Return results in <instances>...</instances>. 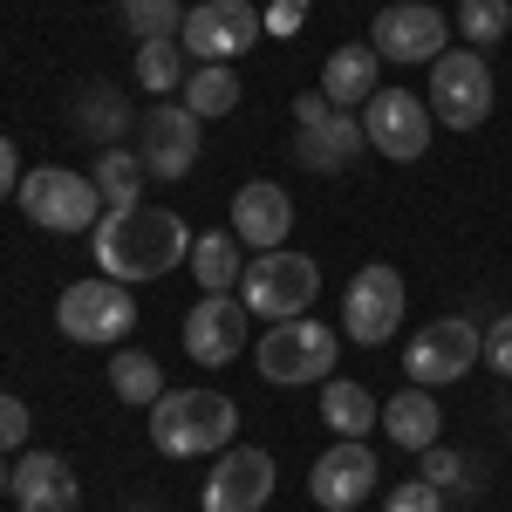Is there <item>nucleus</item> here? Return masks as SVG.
<instances>
[{"mask_svg":"<svg viewBox=\"0 0 512 512\" xmlns=\"http://www.w3.org/2000/svg\"><path fill=\"white\" fill-rule=\"evenodd\" d=\"M192 239L198 233H185V219L164 205H123V212H103V226H96V267L137 287V280H158L178 260H192Z\"/></svg>","mask_w":512,"mask_h":512,"instance_id":"f257e3e1","label":"nucleus"},{"mask_svg":"<svg viewBox=\"0 0 512 512\" xmlns=\"http://www.w3.org/2000/svg\"><path fill=\"white\" fill-rule=\"evenodd\" d=\"M239 431V410L226 390H164L151 403V444L164 458H205L226 451Z\"/></svg>","mask_w":512,"mask_h":512,"instance_id":"f03ea898","label":"nucleus"},{"mask_svg":"<svg viewBox=\"0 0 512 512\" xmlns=\"http://www.w3.org/2000/svg\"><path fill=\"white\" fill-rule=\"evenodd\" d=\"M21 212L35 219L41 233H96L110 205L96 192V178H82L69 164H35L21 178Z\"/></svg>","mask_w":512,"mask_h":512,"instance_id":"7ed1b4c3","label":"nucleus"},{"mask_svg":"<svg viewBox=\"0 0 512 512\" xmlns=\"http://www.w3.org/2000/svg\"><path fill=\"white\" fill-rule=\"evenodd\" d=\"M335 355H342V335H335L328 321L294 315V321H274V328L260 335L253 362H260V376H267V383L294 390V383H328Z\"/></svg>","mask_w":512,"mask_h":512,"instance_id":"20e7f679","label":"nucleus"},{"mask_svg":"<svg viewBox=\"0 0 512 512\" xmlns=\"http://www.w3.org/2000/svg\"><path fill=\"white\" fill-rule=\"evenodd\" d=\"M321 294V267L308 253H260V260H246V274H239V301H246V315H267V321H294L308 315Z\"/></svg>","mask_w":512,"mask_h":512,"instance_id":"39448f33","label":"nucleus"},{"mask_svg":"<svg viewBox=\"0 0 512 512\" xmlns=\"http://www.w3.org/2000/svg\"><path fill=\"white\" fill-rule=\"evenodd\" d=\"M55 328H62L69 342L110 349V342H123V335L137 328V301H130V287L110 280V274L76 280V287H62V301H55Z\"/></svg>","mask_w":512,"mask_h":512,"instance_id":"423d86ee","label":"nucleus"},{"mask_svg":"<svg viewBox=\"0 0 512 512\" xmlns=\"http://www.w3.org/2000/svg\"><path fill=\"white\" fill-rule=\"evenodd\" d=\"M431 123L444 130H478V123L492 117V69H485V55L478 48H444L431 62Z\"/></svg>","mask_w":512,"mask_h":512,"instance_id":"0eeeda50","label":"nucleus"},{"mask_svg":"<svg viewBox=\"0 0 512 512\" xmlns=\"http://www.w3.org/2000/svg\"><path fill=\"white\" fill-rule=\"evenodd\" d=\"M369 137H362V117L355 110H335L321 89H308V96H294V158L308 164V171H349L355 151H362Z\"/></svg>","mask_w":512,"mask_h":512,"instance_id":"6e6552de","label":"nucleus"},{"mask_svg":"<svg viewBox=\"0 0 512 512\" xmlns=\"http://www.w3.org/2000/svg\"><path fill=\"white\" fill-rule=\"evenodd\" d=\"M342 328H349L355 349H383L396 328H403V274L390 260H369L342 294Z\"/></svg>","mask_w":512,"mask_h":512,"instance_id":"1a4fd4ad","label":"nucleus"},{"mask_svg":"<svg viewBox=\"0 0 512 512\" xmlns=\"http://www.w3.org/2000/svg\"><path fill=\"white\" fill-rule=\"evenodd\" d=\"M444 41H451V21L437 7H424V0H396V7H383L369 21V48L383 62H396V69H431L444 55Z\"/></svg>","mask_w":512,"mask_h":512,"instance_id":"9d476101","label":"nucleus"},{"mask_svg":"<svg viewBox=\"0 0 512 512\" xmlns=\"http://www.w3.org/2000/svg\"><path fill=\"white\" fill-rule=\"evenodd\" d=\"M485 355V328H472L465 315H437L410 335V383L437 390V383H458L465 369H478Z\"/></svg>","mask_w":512,"mask_h":512,"instance_id":"9b49d317","label":"nucleus"},{"mask_svg":"<svg viewBox=\"0 0 512 512\" xmlns=\"http://www.w3.org/2000/svg\"><path fill=\"white\" fill-rule=\"evenodd\" d=\"M362 137H369V151H383V158L417 164L431 151V103L410 96V89H376V96L362 103Z\"/></svg>","mask_w":512,"mask_h":512,"instance_id":"f8f14e48","label":"nucleus"},{"mask_svg":"<svg viewBox=\"0 0 512 512\" xmlns=\"http://www.w3.org/2000/svg\"><path fill=\"white\" fill-rule=\"evenodd\" d=\"M178 35H185V55H198V62H239L253 41L267 35V21L246 0H198Z\"/></svg>","mask_w":512,"mask_h":512,"instance_id":"ddd939ff","label":"nucleus"},{"mask_svg":"<svg viewBox=\"0 0 512 512\" xmlns=\"http://www.w3.org/2000/svg\"><path fill=\"white\" fill-rule=\"evenodd\" d=\"M137 158H144L151 178L178 185V178L198 164V117L185 110V103H151L144 123H137Z\"/></svg>","mask_w":512,"mask_h":512,"instance_id":"4468645a","label":"nucleus"},{"mask_svg":"<svg viewBox=\"0 0 512 512\" xmlns=\"http://www.w3.org/2000/svg\"><path fill=\"white\" fill-rule=\"evenodd\" d=\"M274 499V458L260 444H226L205 478V512H267Z\"/></svg>","mask_w":512,"mask_h":512,"instance_id":"2eb2a0df","label":"nucleus"},{"mask_svg":"<svg viewBox=\"0 0 512 512\" xmlns=\"http://www.w3.org/2000/svg\"><path fill=\"white\" fill-rule=\"evenodd\" d=\"M376 478H383L376 472V451L362 437H335V451H321L315 472H308V492H315L321 512H349L376 492Z\"/></svg>","mask_w":512,"mask_h":512,"instance_id":"dca6fc26","label":"nucleus"},{"mask_svg":"<svg viewBox=\"0 0 512 512\" xmlns=\"http://www.w3.org/2000/svg\"><path fill=\"white\" fill-rule=\"evenodd\" d=\"M246 301L233 294H205L192 315H185V355H192L198 369H219V362H239L246 349Z\"/></svg>","mask_w":512,"mask_h":512,"instance_id":"f3484780","label":"nucleus"},{"mask_svg":"<svg viewBox=\"0 0 512 512\" xmlns=\"http://www.w3.org/2000/svg\"><path fill=\"white\" fill-rule=\"evenodd\" d=\"M287 233H294V198L280 192L274 178L239 185V198H233V239H239V246L274 253V246H287Z\"/></svg>","mask_w":512,"mask_h":512,"instance_id":"a211bd4d","label":"nucleus"},{"mask_svg":"<svg viewBox=\"0 0 512 512\" xmlns=\"http://www.w3.org/2000/svg\"><path fill=\"white\" fill-rule=\"evenodd\" d=\"M14 506L21 512H76L82 506V485H76V465L55 458V451H28L14 465Z\"/></svg>","mask_w":512,"mask_h":512,"instance_id":"6ab92c4d","label":"nucleus"},{"mask_svg":"<svg viewBox=\"0 0 512 512\" xmlns=\"http://www.w3.org/2000/svg\"><path fill=\"white\" fill-rule=\"evenodd\" d=\"M376 69H383V55H376L369 41H349V48H335V55L321 62V96H328L335 110H355V103L376 96Z\"/></svg>","mask_w":512,"mask_h":512,"instance_id":"aec40b11","label":"nucleus"},{"mask_svg":"<svg viewBox=\"0 0 512 512\" xmlns=\"http://www.w3.org/2000/svg\"><path fill=\"white\" fill-rule=\"evenodd\" d=\"M437 424H444V417H437V396L417 390V383H410V390H396L390 403H383V431H390L396 451H431Z\"/></svg>","mask_w":512,"mask_h":512,"instance_id":"412c9836","label":"nucleus"},{"mask_svg":"<svg viewBox=\"0 0 512 512\" xmlns=\"http://www.w3.org/2000/svg\"><path fill=\"white\" fill-rule=\"evenodd\" d=\"M321 424H328L335 437H369L376 424H383V410H376V396L362 390V383L328 376V383H321Z\"/></svg>","mask_w":512,"mask_h":512,"instance_id":"4be33fe9","label":"nucleus"},{"mask_svg":"<svg viewBox=\"0 0 512 512\" xmlns=\"http://www.w3.org/2000/svg\"><path fill=\"white\" fill-rule=\"evenodd\" d=\"M89 178H96L103 205H110V212H123V205H144V178H151V171H144V158H137V151L110 144V151H96V171H89Z\"/></svg>","mask_w":512,"mask_h":512,"instance_id":"5701e85b","label":"nucleus"},{"mask_svg":"<svg viewBox=\"0 0 512 512\" xmlns=\"http://www.w3.org/2000/svg\"><path fill=\"white\" fill-rule=\"evenodd\" d=\"M192 274L205 294H233L239 287V239L233 233H198L192 239Z\"/></svg>","mask_w":512,"mask_h":512,"instance_id":"b1692460","label":"nucleus"},{"mask_svg":"<svg viewBox=\"0 0 512 512\" xmlns=\"http://www.w3.org/2000/svg\"><path fill=\"white\" fill-rule=\"evenodd\" d=\"M76 123L110 151V144H123V130H130V103H123L110 82H96V89H82V96H76Z\"/></svg>","mask_w":512,"mask_h":512,"instance_id":"393cba45","label":"nucleus"},{"mask_svg":"<svg viewBox=\"0 0 512 512\" xmlns=\"http://www.w3.org/2000/svg\"><path fill=\"white\" fill-rule=\"evenodd\" d=\"M185 110H192L198 123H205V117H226V110H239V76L226 69V62H205L198 76H185Z\"/></svg>","mask_w":512,"mask_h":512,"instance_id":"a878e982","label":"nucleus"},{"mask_svg":"<svg viewBox=\"0 0 512 512\" xmlns=\"http://www.w3.org/2000/svg\"><path fill=\"white\" fill-rule=\"evenodd\" d=\"M110 390L123 396V403H158L164 396V369H158V355H144V349H123V355H110Z\"/></svg>","mask_w":512,"mask_h":512,"instance_id":"bb28decb","label":"nucleus"},{"mask_svg":"<svg viewBox=\"0 0 512 512\" xmlns=\"http://www.w3.org/2000/svg\"><path fill=\"white\" fill-rule=\"evenodd\" d=\"M137 89H151V96L185 89V41H144L137 48Z\"/></svg>","mask_w":512,"mask_h":512,"instance_id":"cd10ccee","label":"nucleus"},{"mask_svg":"<svg viewBox=\"0 0 512 512\" xmlns=\"http://www.w3.org/2000/svg\"><path fill=\"white\" fill-rule=\"evenodd\" d=\"M458 35L472 41L478 55L499 48L512 35V0H458Z\"/></svg>","mask_w":512,"mask_h":512,"instance_id":"c85d7f7f","label":"nucleus"},{"mask_svg":"<svg viewBox=\"0 0 512 512\" xmlns=\"http://www.w3.org/2000/svg\"><path fill=\"white\" fill-rule=\"evenodd\" d=\"M117 7H123V28L137 41H178V28H185L178 0H117Z\"/></svg>","mask_w":512,"mask_h":512,"instance_id":"c756f323","label":"nucleus"},{"mask_svg":"<svg viewBox=\"0 0 512 512\" xmlns=\"http://www.w3.org/2000/svg\"><path fill=\"white\" fill-rule=\"evenodd\" d=\"M383 512H444V485H431V478H410V485H396L390 506Z\"/></svg>","mask_w":512,"mask_h":512,"instance_id":"7c9ffc66","label":"nucleus"},{"mask_svg":"<svg viewBox=\"0 0 512 512\" xmlns=\"http://www.w3.org/2000/svg\"><path fill=\"white\" fill-rule=\"evenodd\" d=\"M21 437H28V403L0 390V451H21Z\"/></svg>","mask_w":512,"mask_h":512,"instance_id":"2f4dec72","label":"nucleus"},{"mask_svg":"<svg viewBox=\"0 0 512 512\" xmlns=\"http://www.w3.org/2000/svg\"><path fill=\"white\" fill-rule=\"evenodd\" d=\"M485 362H492L499 376H512V315H499L485 328Z\"/></svg>","mask_w":512,"mask_h":512,"instance_id":"473e14b6","label":"nucleus"},{"mask_svg":"<svg viewBox=\"0 0 512 512\" xmlns=\"http://www.w3.org/2000/svg\"><path fill=\"white\" fill-rule=\"evenodd\" d=\"M424 478H431V485H458V478H465V458L444 451V444H431V451H424Z\"/></svg>","mask_w":512,"mask_h":512,"instance_id":"72a5a7b5","label":"nucleus"},{"mask_svg":"<svg viewBox=\"0 0 512 512\" xmlns=\"http://www.w3.org/2000/svg\"><path fill=\"white\" fill-rule=\"evenodd\" d=\"M308 7H315V0H274L260 21H267V35H294V28L308 21Z\"/></svg>","mask_w":512,"mask_h":512,"instance_id":"f704fd0d","label":"nucleus"},{"mask_svg":"<svg viewBox=\"0 0 512 512\" xmlns=\"http://www.w3.org/2000/svg\"><path fill=\"white\" fill-rule=\"evenodd\" d=\"M14 185H21V164H14V144L0 137V198L14 192Z\"/></svg>","mask_w":512,"mask_h":512,"instance_id":"c9c22d12","label":"nucleus"},{"mask_svg":"<svg viewBox=\"0 0 512 512\" xmlns=\"http://www.w3.org/2000/svg\"><path fill=\"white\" fill-rule=\"evenodd\" d=\"M7 485H14V472H7V465H0V492H7Z\"/></svg>","mask_w":512,"mask_h":512,"instance_id":"e433bc0d","label":"nucleus"}]
</instances>
